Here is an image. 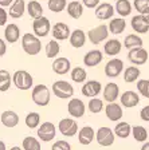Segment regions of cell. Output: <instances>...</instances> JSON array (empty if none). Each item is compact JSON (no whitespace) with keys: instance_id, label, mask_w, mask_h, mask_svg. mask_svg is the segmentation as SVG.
Masks as SVG:
<instances>
[{"instance_id":"obj_1","label":"cell","mask_w":149,"mask_h":150,"mask_svg":"<svg viewBox=\"0 0 149 150\" xmlns=\"http://www.w3.org/2000/svg\"><path fill=\"white\" fill-rule=\"evenodd\" d=\"M22 48L27 55L30 56H35L41 52L42 50V42L41 38L36 36L35 34H24L22 36Z\"/></svg>"},{"instance_id":"obj_2","label":"cell","mask_w":149,"mask_h":150,"mask_svg":"<svg viewBox=\"0 0 149 150\" xmlns=\"http://www.w3.org/2000/svg\"><path fill=\"white\" fill-rule=\"evenodd\" d=\"M12 83L15 84V87L19 90H30L34 84V78L30 72H27L26 70H18L15 71V74L12 75Z\"/></svg>"},{"instance_id":"obj_3","label":"cell","mask_w":149,"mask_h":150,"mask_svg":"<svg viewBox=\"0 0 149 150\" xmlns=\"http://www.w3.org/2000/svg\"><path fill=\"white\" fill-rule=\"evenodd\" d=\"M50 97H51V94H50V88L47 87L46 84H36L34 88H32V93H31V98L34 100L35 105L41 107H44L47 106L50 103Z\"/></svg>"},{"instance_id":"obj_4","label":"cell","mask_w":149,"mask_h":150,"mask_svg":"<svg viewBox=\"0 0 149 150\" xmlns=\"http://www.w3.org/2000/svg\"><path fill=\"white\" fill-rule=\"evenodd\" d=\"M53 94L59 99H70L74 95V87L67 81H56L53 83Z\"/></svg>"},{"instance_id":"obj_5","label":"cell","mask_w":149,"mask_h":150,"mask_svg":"<svg viewBox=\"0 0 149 150\" xmlns=\"http://www.w3.org/2000/svg\"><path fill=\"white\" fill-rule=\"evenodd\" d=\"M114 139H115V134H114V130L108 126H102L99 127L96 133V141L97 144L99 146L102 147H109L112 146L114 144Z\"/></svg>"},{"instance_id":"obj_6","label":"cell","mask_w":149,"mask_h":150,"mask_svg":"<svg viewBox=\"0 0 149 150\" xmlns=\"http://www.w3.org/2000/svg\"><path fill=\"white\" fill-rule=\"evenodd\" d=\"M109 27L106 24H101V25H97V27L91 28L90 31L87 32V38L89 40L94 44V46H98L101 44L102 42H105L109 36Z\"/></svg>"},{"instance_id":"obj_7","label":"cell","mask_w":149,"mask_h":150,"mask_svg":"<svg viewBox=\"0 0 149 150\" xmlns=\"http://www.w3.org/2000/svg\"><path fill=\"white\" fill-rule=\"evenodd\" d=\"M36 134L42 142H51L56 135V127L53 122H43L38 127Z\"/></svg>"},{"instance_id":"obj_8","label":"cell","mask_w":149,"mask_h":150,"mask_svg":"<svg viewBox=\"0 0 149 150\" xmlns=\"http://www.w3.org/2000/svg\"><path fill=\"white\" fill-rule=\"evenodd\" d=\"M58 130L65 137H74L78 134V123L73 118H63L58 123Z\"/></svg>"},{"instance_id":"obj_9","label":"cell","mask_w":149,"mask_h":150,"mask_svg":"<svg viewBox=\"0 0 149 150\" xmlns=\"http://www.w3.org/2000/svg\"><path fill=\"white\" fill-rule=\"evenodd\" d=\"M32 31L36 36L39 38H44L50 34L51 31V24H50V20L46 16H41V18L34 19V23H32Z\"/></svg>"},{"instance_id":"obj_10","label":"cell","mask_w":149,"mask_h":150,"mask_svg":"<svg viewBox=\"0 0 149 150\" xmlns=\"http://www.w3.org/2000/svg\"><path fill=\"white\" fill-rule=\"evenodd\" d=\"M128 59L130 60L134 66H143V64H145L146 60H148V51H146L143 46L130 48L129 54H128Z\"/></svg>"},{"instance_id":"obj_11","label":"cell","mask_w":149,"mask_h":150,"mask_svg":"<svg viewBox=\"0 0 149 150\" xmlns=\"http://www.w3.org/2000/svg\"><path fill=\"white\" fill-rule=\"evenodd\" d=\"M67 111L73 118H82L85 115V112H86V106H85L82 99L73 98L67 103Z\"/></svg>"},{"instance_id":"obj_12","label":"cell","mask_w":149,"mask_h":150,"mask_svg":"<svg viewBox=\"0 0 149 150\" xmlns=\"http://www.w3.org/2000/svg\"><path fill=\"white\" fill-rule=\"evenodd\" d=\"M124 71V62L118 58L110 59L105 66V75L108 78H117Z\"/></svg>"},{"instance_id":"obj_13","label":"cell","mask_w":149,"mask_h":150,"mask_svg":"<svg viewBox=\"0 0 149 150\" xmlns=\"http://www.w3.org/2000/svg\"><path fill=\"white\" fill-rule=\"evenodd\" d=\"M105 114H106L109 121L118 122L122 118V115H124L122 105H118L117 102H109L105 107Z\"/></svg>"},{"instance_id":"obj_14","label":"cell","mask_w":149,"mask_h":150,"mask_svg":"<svg viewBox=\"0 0 149 150\" xmlns=\"http://www.w3.org/2000/svg\"><path fill=\"white\" fill-rule=\"evenodd\" d=\"M101 91H102V84H101V82H98V81L85 82L82 88H81L82 95H83V97H87V98L97 97Z\"/></svg>"},{"instance_id":"obj_15","label":"cell","mask_w":149,"mask_h":150,"mask_svg":"<svg viewBox=\"0 0 149 150\" xmlns=\"http://www.w3.org/2000/svg\"><path fill=\"white\" fill-rule=\"evenodd\" d=\"M51 34H53L54 39L56 40H67L68 38H70V27H68L66 23H55L51 28Z\"/></svg>"},{"instance_id":"obj_16","label":"cell","mask_w":149,"mask_h":150,"mask_svg":"<svg viewBox=\"0 0 149 150\" xmlns=\"http://www.w3.org/2000/svg\"><path fill=\"white\" fill-rule=\"evenodd\" d=\"M120 102H121L122 107H126V109H132V107H136L138 103H140V97L136 91L128 90L124 94H121V98H120Z\"/></svg>"},{"instance_id":"obj_17","label":"cell","mask_w":149,"mask_h":150,"mask_svg":"<svg viewBox=\"0 0 149 150\" xmlns=\"http://www.w3.org/2000/svg\"><path fill=\"white\" fill-rule=\"evenodd\" d=\"M114 7L110 3H99L96 7V18L99 20H108V19H112L114 15Z\"/></svg>"},{"instance_id":"obj_18","label":"cell","mask_w":149,"mask_h":150,"mask_svg":"<svg viewBox=\"0 0 149 150\" xmlns=\"http://www.w3.org/2000/svg\"><path fill=\"white\" fill-rule=\"evenodd\" d=\"M130 25L133 28V31L137 32V34H146L149 31V22L145 19V16L143 13L140 15H136L132 18Z\"/></svg>"},{"instance_id":"obj_19","label":"cell","mask_w":149,"mask_h":150,"mask_svg":"<svg viewBox=\"0 0 149 150\" xmlns=\"http://www.w3.org/2000/svg\"><path fill=\"white\" fill-rule=\"evenodd\" d=\"M51 67H53V71L55 72V74L66 75L71 70V63H70V60H68L67 58H65V56H59V58H56L53 62Z\"/></svg>"},{"instance_id":"obj_20","label":"cell","mask_w":149,"mask_h":150,"mask_svg":"<svg viewBox=\"0 0 149 150\" xmlns=\"http://www.w3.org/2000/svg\"><path fill=\"white\" fill-rule=\"evenodd\" d=\"M103 59V54L99 50H91L85 55L83 58V64L86 67H97Z\"/></svg>"},{"instance_id":"obj_21","label":"cell","mask_w":149,"mask_h":150,"mask_svg":"<svg viewBox=\"0 0 149 150\" xmlns=\"http://www.w3.org/2000/svg\"><path fill=\"white\" fill-rule=\"evenodd\" d=\"M96 137V133H94V129L90 126H83L81 130H78V142L83 146L90 145L94 141Z\"/></svg>"},{"instance_id":"obj_22","label":"cell","mask_w":149,"mask_h":150,"mask_svg":"<svg viewBox=\"0 0 149 150\" xmlns=\"http://www.w3.org/2000/svg\"><path fill=\"white\" fill-rule=\"evenodd\" d=\"M0 121H1V123H3L6 127L12 129V127H16V126H18L19 115L14 111V110H6V111L1 112V115H0Z\"/></svg>"},{"instance_id":"obj_23","label":"cell","mask_w":149,"mask_h":150,"mask_svg":"<svg viewBox=\"0 0 149 150\" xmlns=\"http://www.w3.org/2000/svg\"><path fill=\"white\" fill-rule=\"evenodd\" d=\"M118 97H120V87H118V84L113 83V82H110V83L105 84V88H103V99L106 100V102H115V100L118 99Z\"/></svg>"},{"instance_id":"obj_24","label":"cell","mask_w":149,"mask_h":150,"mask_svg":"<svg viewBox=\"0 0 149 150\" xmlns=\"http://www.w3.org/2000/svg\"><path fill=\"white\" fill-rule=\"evenodd\" d=\"M19 36H20V28H19L18 24H7L6 30H4V39L8 43H16L19 40Z\"/></svg>"},{"instance_id":"obj_25","label":"cell","mask_w":149,"mask_h":150,"mask_svg":"<svg viewBox=\"0 0 149 150\" xmlns=\"http://www.w3.org/2000/svg\"><path fill=\"white\" fill-rule=\"evenodd\" d=\"M86 38H87V34H85L82 30H74V31L70 34V44H71L74 48H81V47L85 46L86 43Z\"/></svg>"},{"instance_id":"obj_26","label":"cell","mask_w":149,"mask_h":150,"mask_svg":"<svg viewBox=\"0 0 149 150\" xmlns=\"http://www.w3.org/2000/svg\"><path fill=\"white\" fill-rule=\"evenodd\" d=\"M27 9V6H26V1L24 0H14V3L9 6V16L14 19H19L22 18L24 11Z\"/></svg>"},{"instance_id":"obj_27","label":"cell","mask_w":149,"mask_h":150,"mask_svg":"<svg viewBox=\"0 0 149 150\" xmlns=\"http://www.w3.org/2000/svg\"><path fill=\"white\" fill-rule=\"evenodd\" d=\"M122 50V43L118 39H109L103 46V51L108 56H115L121 52Z\"/></svg>"},{"instance_id":"obj_28","label":"cell","mask_w":149,"mask_h":150,"mask_svg":"<svg viewBox=\"0 0 149 150\" xmlns=\"http://www.w3.org/2000/svg\"><path fill=\"white\" fill-rule=\"evenodd\" d=\"M109 27V31L112 35H120L125 31V28H126V20L124 18H115V19H112L110 23L108 24Z\"/></svg>"},{"instance_id":"obj_29","label":"cell","mask_w":149,"mask_h":150,"mask_svg":"<svg viewBox=\"0 0 149 150\" xmlns=\"http://www.w3.org/2000/svg\"><path fill=\"white\" fill-rule=\"evenodd\" d=\"M66 9H67V13L70 18L79 19L83 13V4L81 1H78V0H71V3L67 4Z\"/></svg>"},{"instance_id":"obj_30","label":"cell","mask_w":149,"mask_h":150,"mask_svg":"<svg viewBox=\"0 0 149 150\" xmlns=\"http://www.w3.org/2000/svg\"><path fill=\"white\" fill-rule=\"evenodd\" d=\"M114 130V134H115V137H118V138H128L129 135L132 134V126L128 123V122H124V121H121V122H117V125H115V127L113 129Z\"/></svg>"},{"instance_id":"obj_31","label":"cell","mask_w":149,"mask_h":150,"mask_svg":"<svg viewBox=\"0 0 149 150\" xmlns=\"http://www.w3.org/2000/svg\"><path fill=\"white\" fill-rule=\"evenodd\" d=\"M132 3L129 0H117L115 1V12L122 18H126L132 13Z\"/></svg>"},{"instance_id":"obj_32","label":"cell","mask_w":149,"mask_h":150,"mask_svg":"<svg viewBox=\"0 0 149 150\" xmlns=\"http://www.w3.org/2000/svg\"><path fill=\"white\" fill-rule=\"evenodd\" d=\"M27 12L32 19L41 18L43 16V7L38 0H31L30 3H27Z\"/></svg>"},{"instance_id":"obj_33","label":"cell","mask_w":149,"mask_h":150,"mask_svg":"<svg viewBox=\"0 0 149 150\" xmlns=\"http://www.w3.org/2000/svg\"><path fill=\"white\" fill-rule=\"evenodd\" d=\"M141 71L138 67H134V66H130V67H126V70L124 71V81L126 83H133L137 79L140 78Z\"/></svg>"},{"instance_id":"obj_34","label":"cell","mask_w":149,"mask_h":150,"mask_svg":"<svg viewBox=\"0 0 149 150\" xmlns=\"http://www.w3.org/2000/svg\"><path fill=\"white\" fill-rule=\"evenodd\" d=\"M148 134H149L148 129H145L144 126L138 125L132 127V135H133V138L137 142H145L148 139Z\"/></svg>"},{"instance_id":"obj_35","label":"cell","mask_w":149,"mask_h":150,"mask_svg":"<svg viewBox=\"0 0 149 150\" xmlns=\"http://www.w3.org/2000/svg\"><path fill=\"white\" fill-rule=\"evenodd\" d=\"M44 51H46V56H47V58H50V59H53V58L58 56L59 55V51H61V46H59L58 40H56V39L50 40L48 43L46 44Z\"/></svg>"},{"instance_id":"obj_36","label":"cell","mask_w":149,"mask_h":150,"mask_svg":"<svg viewBox=\"0 0 149 150\" xmlns=\"http://www.w3.org/2000/svg\"><path fill=\"white\" fill-rule=\"evenodd\" d=\"M143 39H141L138 35L136 34H130V35H126L124 40V47H126L128 50H130V48H134V47H141L143 46Z\"/></svg>"},{"instance_id":"obj_37","label":"cell","mask_w":149,"mask_h":150,"mask_svg":"<svg viewBox=\"0 0 149 150\" xmlns=\"http://www.w3.org/2000/svg\"><path fill=\"white\" fill-rule=\"evenodd\" d=\"M12 83V76L7 70H0V91L4 93L11 87Z\"/></svg>"},{"instance_id":"obj_38","label":"cell","mask_w":149,"mask_h":150,"mask_svg":"<svg viewBox=\"0 0 149 150\" xmlns=\"http://www.w3.org/2000/svg\"><path fill=\"white\" fill-rule=\"evenodd\" d=\"M70 75H71L73 82H75V83H83L87 78L86 70H85L83 67H79V66L74 67V69L71 70V72H70Z\"/></svg>"},{"instance_id":"obj_39","label":"cell","mask_w":149,"mask_h":150,"mask_svg":"<svg viewBox=\"0 0 149 150\" xmlns=\"http://www.w3.org/2000/svg\"><path fill=\"white\" fill-rule=\"evenodd\" d=\"M22 147L24 150H41V142L38 141V138L28 135V137H26L23 139Z\"/></svg>"},{"instance_id":"obj_40","label":"cell","mask_w":149,"mask_h":150,"mask_svg":"<svg viewBox=\"0 0 149 150\" xmlns=\"http://www.w3.org/2000/svg\"><path fill=\"white\" fill-rule=\"evenodd\" d=\"M26 126H27L28 129H36L39 127V125H41V115L38 114V112H30V114H27V117H26Z\"/></svg>"},{"instance_id":"obj_41","label":"cell","mask_w":149,"mask_h":150,"mask_svg":"<svg viewBox=\"0 0 149 150\" xmlns=\"http://www.w3.org/2000/svg\"><path fill=\"white\" fill-rule=\"evenodd\" d=\"M47 6H48V9L51 12L59 13L67 7V1L66 0H48Z\"/></svg>"},{"instance_id":"obj_42","label":"cell","mask_w":149,"mask_h":150,"mask_svg":"<svg viewBox=\"0 0 149 150\" xmlns=\"http://www.w3.org/2000/svg\"><path fill=\"white\" fill-rule=\"evenodd\" d=\"M90 112L93 114H98L103 110V100L102 99H98L97 97H93V99L89 100V105H87Z\"/></svg>"},{"instance_id":"obj_43","label":"cell","mask_w":149,"mask_h":150,"mask_svg":"<svg viewBox=\"0 0 149 150\" xmlns=\"http://www.w3.org/2000/svg\"><path fill=\"white\" fill-rule=\"evenodd\" d=\"M137 90L144 98L149 99V79H140L137 82Z\"/></svg>"},{"instance_id":"obj_44","label":"cell","mask_w":149,"mask_h":150,"mask_svg":"<svg viewBox=\"0 0 149 150\" xmlns=\"http://www.w3.org/2000/svg\"><path fill=\"white\" fill-rule=\"evenodd\" d=\"M133 6L138 13H144L149 9V0H134Z\"/></svg>"},{"instance_id":"obj_45","label":"cell","mask_w":149,"mask_h":150,"mask_svg":"<svg viewBox=\"0 0 149 150\" xmlns=\"http://www.w3.org/2000/svg\"><path fill=\"white\" fill-rule=\"evenodd\" d=\"M53 150H71V146L68 144L67 141H56L54 142L53 146H51Z\"/></svg>"},{"instance_id":"obj_46","label":"cell","mask_w":149,"mask_h":150,"mask_svg":"<svg viewBox=\"0 0 149 150\" xmlns=\"http://www.w3.org/2000/svg\"><path fill=\"white\" fill-rule=\"evenodd\" d=\"M7 19H8V13L4 9V7H0V25L7 24Z\"/></svg>"},{"instance_id":"obj_47","label":"cell","mask_w":149,"mask_h":150,"mask_svg":"<svg viewBox=\"0 0 149 150\" xmlns=\"http://www.w3.org/2000/svg\"><path fill=\"white\" fill-rule=\"evenodd\" d=\"M140 118L144 122H149V105L145 107H143V110L140 111Z\"/></svg>"},{"instance_id":"obj_48","label":"cell","mask_w":149,"mask_h":150,"mask_svg":"<svg viewBox=\"0 0 149 150\" xmlns=\"http://www.w3.org/2000/svg\"><path fill=\"white\" fill-rule=\"evenodd\" d=\"M99 1H101V0H83L82 3H83V6L86 7V8L91 9V8H96V7L99 4Z\"/></svg>"},{"instance_id":"obj_49","label":"cell","mask_w":149,"mask_h":150,"mask_svg":"<svg viewBox=\"0 0 149 150\" xmlns=\"http://www.w3.org/2000/svg\"><path fill=\"white\" fill-rule=\"evenodd\" d=\"M7 52V43L4 39L0 38V56H4Z\"/></svg>"},{"instance_id":"obj_50","label":"cell","mask_w":149,"mask_h":150,"mask_svg":"<svg viewBox=\"0 0 149 150\" xmlns=\"http://www.w3.org/2000/svg\"><path fill=\"white\" fill-rule=\"evenodd\" d=\"M14 3V0H0V7H9L11 4Z\"/></svg>"},{"instance_id":"obj_51","label":"cell","mask_w":149,"mask_h":150,"mask_svg":"<svg viewBox=\"0 0 149 150\" xmlns=\"http://www.w3.org/2000/svg\"><path fill=\"white\" fill-rule=\"evenodd\" d=\"M143 150H149V142H144L143 147H141Z\"/></svg>"},{"instance_id":"obj_52","label":"cell","mask_w":149,"mask_h":150,"mask_svg":"<svg viewBox=\"0 0 149 150\" xmlns=\"http://www.w3.org/2000/svg\"><path fill=\"white\" fill-rule=\"evenodd\" d=\"M6 149H7L6 144H4L3 141H0V150H6Z\"/></svg>"},{"instance_id":"obj_53","label":"cell","mask_w":149,"mask_h":150,"mask_svg":"<svg viewBox=\"0 0 149 150\" xmlns=\"http://www.w3.org/2000/svg\"><path fill=\"white\" fill-rule=\"evenodd\" d=\"M143 15L145 16V19H146V20H148V22H149V9H148V11H146V12H144Z\"/></svg>"},{"instance_id":"obj_54","label":"cell","mask_w":149,"mask_h":150,"mask_svg":"<svg viewBox=\"0 0 149 150\" xmlns=\"http://www.w3.org/2000/svg\"><path fill=\"white\" fill-rule=\"evenodd\" d=\"M148 131H149V127H148Z\"/></svg>"}]
</instances>
